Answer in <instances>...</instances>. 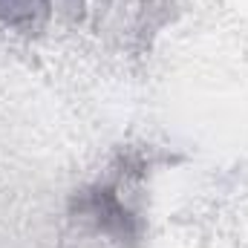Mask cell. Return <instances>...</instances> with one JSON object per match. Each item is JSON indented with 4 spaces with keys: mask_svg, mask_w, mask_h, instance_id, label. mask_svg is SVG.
<instances>
[{
    "mask_svg": "<svg viewBox=\"0 0 248 248\" xmlns=\"http://www.w3.org/2000/svg\"><path fill=\"white\" fill-rule=\"evenodd\" d=\"M78 211H84L98 225V231H104L116 243H130L139 234L136 217L124 208V202L119 199V193L113 187H93L90 193L81 196Z\"/></svg>",
    "mask_w": 248,
    "mask_h": 248,
    "instance_id": "obj_1",
    "label": "cell"
},
{
    "mask_svg": "<svg viewBox=\"0 0 248 248\" xmlns=\"http://www.w3.org/2000/svg\"><path fill=\"white\" fill-rule=\"evenodd\" d=\"M52 0H0V20L12 29L32 32L49 17Z\"/></svg>",
    "mask_w": 248,
    "mask_h": 248,
    "instance_id": "obj_2",
    "label": "cell"
}]
</instances>
